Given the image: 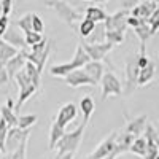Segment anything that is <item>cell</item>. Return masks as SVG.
Wrapping results in <instances>:
<instances>
[{
  "instance_id": "30bf717a",
  "label": "cell",
  "mask_w": 159,
  "mask_h": 159,
  "mask_svg": "<svg viewBox=\"0 0 159 159\" xmlns=\"http://www.w3.org/2000/svg\"><path fill=\"white\" fill-rule=\"evenodd\" d=\"M130 16V10L123 8L113 15H108L107 19L103 21L105 30H127V18Z\"/></svg>"
},
{
  "instance_id": "bcb514c9",
  "label": "cell",
  "mask_w": 159,
  "mask_h": 159,
  "mask_svg": "<svg viewBox=\"0 0 159 159\" xmlns=\"http://www.w3.org/2000/svg\"><path fill=\"white\" fill-rule=\"evenodd\" d=\"M157 159H159V156H157Z\"/></svg>"
},
{
  "instance_id": "1f68e13d",
  "label": "cell",
  "mask_w": 159,
  "mask_h": 159,
  "mask_svg": "<svg viewBox=\"0 0 159 159\" xmlns=\"http://www.w3.org/2000/svg\"><path fill=\"white\" fill-rule=\"evenodd\" d=\"M10 126L3 118H0V151L5 153V143H7V135H8Z\"/></svg>"
},
{
  "instance_id": "e0dca14e",
  "label": "cell",
  "mask_w": 159,
  "mask_h": 159,
  "mask_svg": "<svg viewBox=\"0 0 159 159\" xmlns=\"http://www.w3.org/2000/svg\"><path fill=\"white\" fill-rule=\"evenodd\" d=\"M145 129H147V116L142 115V116H137L134 119H130V121H127L124 132H127V134L134 135V137H140L142 134H145Z\"/></svg>"
},
{
  "instance_id": "836d02e7",
  "label": "cell",
  "mask_w": 159,
  "mask_h": 159,
  "mask_svg": "<svg viewBox=\"0 0 159 159\" xmlns=\"http://www.w3.org/2000/svg\"><path fill=\"white\" fill-rule=\"evenodd\" d=\"M43 38L45 37L38 32H29V34H25V43H27V46H34V45L42 42Z\"/></svg>"
},
{
  "instance_id": "277c9868",
  "label": "cell",
  "mask_w": 159,
  "mask_h": 159,
  "mask_svg": "<svg viewBox=\"0 0 159 159\" xmlns=\"http://www.w3.org/2000/svg\"><path fill=\"white\" fill-rule=\"evenodd\" d=\"M15 81H16L18 89H19V96H18V100H16V110H18V108H21L22 105L27 102L32 96L37 94L38 88L32 83V80L29 78L25 69H22V70L15 76Z\"/></svg>"
},
{
  "instance_id": "d6a6232c",
  "label": "cell",
  "mask_w": 159,
  "mask_h": 159,
  "mask_svg": "<svg viewBox=\"0 0 159 159\" xmlns=\"http://www.w3.org/2000/svg\"><path fill=\"white\" fill-rule=\"evenodd\" d=\"M148 24H150V29H151V34L154 35L157 30H159V7L154 10V13L148 18Z\"/></svg>"
},
{
  "instance_id": "83f0119b",
  "label": "cell",
  "mask_w": 159,
  "mask_h": 159,
  "mask_svg": "<svg viewBox=\"0 0 159 159\" xmlns=\"http://www.w3.org/2000/svg\"><path fill=\"white\" fill-rule=\"evenodd\" d=\"M25 72H27V75H29V78L32 80V83L40 89V83H42V72L38 70V67L34 64V62H30V61H27V64H25Z\"/></svg>"
},
{
  "instance_id": "7c38bea8",
  "label": "cell",
  "mask_w": 159,
  "mask_h": 159,
  "mask_svg": "<svg viewBox=\"0 0 159 159\" xmlns=\"http://www.w3.org/2000/svg\"><path fill=\"white\" fill-rule=\"evenodd\" d=\"M83 48L86 49V52L91 56L92 61H103L107 57V54L115 48L113 43L110 42H102V43H81Z\"/></svg>"
},
{
  "instance_id": "7a4b0ae2",
  "label": "cell",
  "mask_w": 159,
  "mask_h": 159,
  "mask_svg": "<svg viewBox=\"0 0 159 159\" xmlns=\"http://www.w3.org/2000/svg\"><path fill=\"white\" fill-rule=\"evenodd\" d=\"M46 7L54 11L62 22H65L67 25H70L73 30L78 32L76 24H80V21L83 19V15L78 10L70 7L67 2H64V0H46Z\"/></svg>"
},
{
  "instance_id": "4316f807",
  "label": "cell",
  "mask_w": 159,
  "mask_h": 159,
  "mask_svg": "<svg viewBox=\"0 0 159 159\" xmlns=\"http://www.w3.org/2000/svg\"><path fill=\"white\" fill-rule=\"evenodd\" d=\"M96 25H97L96 21H92V19H89V18L84 16L81 21H80V24H78V34L81 35L83 38H88L92 32H94Z\"/></svg>"
},
{
  "instance_id": "2e32d148",
  "label": "cell",
  "mask_w": 159,
  "mask_h": 159,
  "mask_svg": "<svg viewBox=\"0 0 159 159\" xmlns=\"http://www.w3.org/2000/svg\"><path fill=\"white\" fill-rule=\"evenodd\" d=\"M157 7H159V0H143V2L137 3L134 8L130 10V15L148 21V18L153 15Z\"/></svg>"
},
{
  "instance_id": "8d00e7d4",
  "label": "cell",
  "mask_w": 159,
  "mask_h": 159,
  "mask_svg": "<svg viewBox=\"0 0 159 159\" xmlns=\"http://www.w3.org/2000/svg\"><path fill=\"white\" fill-rule=\"evenodd\" d=\"M10 81V75L7 70V65L5 64H0V86H5Z\"/></svg>"
},
{
  "instance_id": "44dd1931",
  "label": "cell",
  "mask_w": 159,
  "mask_h": 159,
  "mask_svg": "<svg viewBox=\"0 0 159 159\" xmlns=\"http://www.w3.org/2000/svg\"><path fill=\"white\" fill-rule=\"evenodd\" d=\"M19 52L18 48H15L13 45L7 43L5 40L0 37V64H7L13 56H16Z\"/></svg>"
},
{
  "instance_id": "ab89813d",
  "label": "cell",
  "mask_w": 159,
  "mask_h": 159,
  "mask_svg": "<svg viewBox=\"0 0 159 159\" xmlns=\"http://www.w3.org/2000/svg\"><path fill=\"white\" fill-rule=\"evenodd\" d=\"M13 2L15 0H2V8H3V15H7V16H10L11 15V11H13Z\"/></svg>"
},
{
  "instance_id": "b9f144b4",
  "label": "cell",
  "mask_w": 159,
  "mask_h": 159,
  "mask_svg": "<svg viewBox=\"0 0 159 159\" xmlns=\"http://www.w3.org/2000/svg\"><path fill=\"white\" fill-rule=\"evenodd\" d=\"M116 156H119L118 153H113V154H110V156H107V157H103V159H116Z\"/></svg>"
},
{
  "instance_id": "d590c367",
  "label": "cell",
  "mask_w": 159,
  "mask_h": 159,
  "mask_svg": "<svg viewBox=\"0 0 159 159\" xmlns=\"http://www.w3.org/2000/svg\"><path fill=\"white\" fill-rule=\"evenodd\" d=\"M25 151H27V140H25L15 153H11V159H25Z\"/></svg>"
},
{
  "instance_id": "7bdbcfd3",
  "label": "cell",
  "mask_w": 159,
  "mask_h": 159,
  "mask_svg": "<svg viewBox=\"0 0 159 159\" xmlns=\"http://www.w3.org/2000/svg\"><path fill=\"white\" fill-rule=\"evenodd\" d=\"M105 2H108V0H94V3L100 5V3H105Z\"/></svg>"
},
{
  "instance_id": "ba28073f",
  "label": "cell",
  "mask_w": 159,
  "mask_h": 159,
  "mask_svg": "<svg viewBox=\"0 0 159 159\" xmlns=\"http://www.w3.org/2000/svg\"><path fill=\"white\" fill-rule=\"evenodd\" d=\"M124 73H126V88H124V94H130V92L139 86L140 67H139V64H137V56H129V57L126 59Z\"/></svg>"
},
{
  "instance_id": "f546056e",
  "label": "cell",
  "mask_w": 159,
  "mask_h": 159,
  "mask_svg": "<svg viewBox=\"0 0 159 159\" xmlns=\"http://www.w3.org/2000/svg\"><path fill=\"white\" fill-rule=\"evenodd\" d=\"M16 25L24 32V34H29V32H34V27H32V13H25L24 16H21L18 21H16Z\"/></svg>"
},
{
  "instance_id": "ac0fdd59",
  "label": "cell",
  "mask_w": 159,
  "mask_h": 159,
  "mask_svg": "<svg viewBox=\"0 0 159 159\" xmlns=\"http://www.w3.org/2000/svg\"><path fill=\"white\" fill-rule=\"evenodd\" d=\"M134 34H135V37L140 40V52H147V42L153 37L148 21L143 22V24H140L139 27H135V29H134Z\"/></svg>"
},
{
  "instance_id": "f6af8a7d",
  "label": "cell",
  "mask_w": 159,
  "mask_h": 159,
  "mask_svg": "<svg viewBox=\"0 0 159 159\" xmlns=\"http://www.w3.org/2000/svg\"><path fill=\"white\" fill-rule=\"evenodd\" d=\"M84 2H94V0H84Z\"/></svg>"
},
{
  "instance_id": "603a6c76",
  "label": "cell",
  "mask_w": 159,
  "mask_h": 159,
  "mask_svg": "<svg viewBox=\"0 0 159 159\" xmlns=\"http://www.w3.org/2000/svg\"><path fill=\"white\" fill-rule=\"evenodd\" d=\"M64 134H65V127L59 126L56 121L52 123L51 124V129H49V143H48V148L49 150H56V145L62 139Z\"/></svg>"
},
{
  "instance_id": "e575fe53",
  "label": "cell",
  "mask_w": 159,
  "mask_h": 159,
  "mask_svg": "<svg viewBox=\"0 0 159 159\" xmlns=\"http://www.w3.org/2000/svg\"><path fill=\"white\" fill-rule=\"evenodd\" d=\"M32 27H34V32H38V34H42L45 29V24L37 13H32Z\"/></svg>"
},
{
  "instance_id": "7402d4cb",
  "label": "cell",
  "mask_w": 159,
  "mask_h": 159,
  "mask_svg": "<svg viewBox=\"0 0 159 159\" xmlns=\"http://www.w3.org/2000/svg\"><path fill=\"white\" fill-rule=\"evenodd\" d=\"M80 110H81V113H83V121L89 123L92 113H94V110H96V103H94V100H92L91 96H84L81 100H80Z\"/></svg>"
},
{
  "instance_id": "5b68a950",
  "label": "cell",
  "mask_w": 159,
  "mask_h": 159,
  "mask_svg": "<svg viewBox=\"0 0 159 159\" xmlns=\"http://www.w3.org/2000/svg\"><path fill=\"white\" fill-rule=\"evenodd\" d=\"M51 48H52V42L45 37L40 43L30 46V51H27V59L37 65L40 72H43V69H45V64L49 57Z\"/></svg>"
},
{
  "instance_id": "484cf974",
  "label": "cell",
  "mask_w": 159,
  "mask_h": 159,
  "mask_svg": "<svg viewBox=\"0 0 159 159\" xmlns=\"http://www.w3.org/2000/svg\"><path fill=\"white\" fill-rule=\"evenodd\" d=\"M84 16L92 19V21H96V22H103L105 19H107V13H105L100 7H96V5H92V7H88L84 10Z\"/></svg>"
},
{
  "instance_id": "f35d334b",
  "label": "cell",
  "mask_w": 159,
  "mask_h": 159,
  "mask_svg": "<svg viewBox=\"0 0 159 159\" xmlns=\"http://www.w3.org/2000/svg\"><path fill=\"white\" fill-rule=\"evenodd\" d=\"M143 22H147V19H142V18L132 16V15L127 18V25H129V27H132V29L139 27V25H140V24H143Z\"/></svg>"
},
{
  "instance_id": "9c48e42d",
  "label": "cell",
  "mask_w": 159,
  "mask_h": 159,
  "mask_svg": "<svg viewBox=\"0 0 159 159\" xmlns=\"http://www.w3.org/2000/svg\"><path fill=\"white\" fill-rule=\"evenodd\" d=\"M29 135H30V129H21L18 126L10 127L7 135V143H5V153L8 154L15 153L25 140H29Z\"/></svg>"
},
{
  "instance_id": "5bb4252c",
  "label": "cell",
  "mask_w": 159,
  "mask_h": 159,
  "mask_svg": "<svg viewBox=\"0 0 159 159\" xmlns=\"http://www.w3.org/2000/svg\"><path fill=\"white\" fill-rule=\"evenodd\" d=\"M76 115H78V107L73 102H67V103H64L62 107L59 108V113H57L54 121L59 126H62V127H67L72 121L76 119Z\"/></svg>"
},
{
  "instance_id": "52a82bcc",
  "label": "cell",
  "mask_w": 159,
  "mask_h": 159,
  "mask_svg": "<svg viewBox=\"0 0 159 159\" xmlns=\"http://www.w3.org/2000/svg\"><path fill=\"white\" fill-rule=\"evenodd\" d=\"M116 145H118V132L115 130V132H111L108 137H105L96 147V150L92 151L86 159H103V157H107V156H110L113 153H118Z\"/></svg>"
},
{
  "instance_id": "4fadbf2b",
  "label": "cell",
  "mask_w": 159,
  "mask_h": 159,
  "mask_svg": "<svg viewBox=\"0 0 159 159\" xmlns=\"http://www.w3.org/2000/svg\"><path fill=\"white\" fill-rule=\"evenodd\" d=\"M7 43H10V45H13L15 48H18V49H25L27 48V43H25V34L18 27L16 24H10V27H8V30L5 32V35L2 37Z\"/></svg>"
},
{
  "instance_id": "cb8c5ba5",
  "label": "cell",
  "mask_w": 159,
  "mask_h": 159,
  "mask_svg": "<svg viewBox=\"0 0 159 159\" xmlns=\"http://www.w3.org/2000/svg\"><path fill=\"white\" fill-rule=\"evenodd\" d=\"M147 148H148V142H147V137H137L134 142H132L130 148H129V153L135 154V156H140V157H145L147 154Z\"/></svg>"
},
{
  "instance_id": "74e56055",
  "label": "cell",
  "mask_w": 159,
  "mask_h": 159,
  "mask_svg": "<svg viewBox=\"0 0 159 159\" xmlns=\"http://www.w3.org/2000/svg\"><path fill=\"white\" fill-rule=\"evenodd\" d=\"M8 27H10V16L3 15L2 18H0V37L5 35V32L8 30Z\"/></svg>"
},
{
  "instance_id": "d6986e66",
  "label": "cell",
  "mask_w": 159,
  "mask_h": 159,
  "mask_svg": "<svg viewBox=\"0 0 159 159\" xmlns=\"http://www.w3.org/2000/svg\"><path fill=\"white\" fill-rule=\"evenodd\" d=\"M83 69L86 70V73L94 80L97 84L100 83V80H102V76L105 73V67H103V64L100 61H89Z\"/></svg>"
},
{
  "instance_id": "f1b7e54d",
  "label": "cell",
  "mask_w": 159,
  "mask_h": 159,
  "mask_svg": "<svg viewBox=\"0 0 159 159\" xmlns=\"http://www.w3.org/2000/svg\"><path fill=\"white\" fill-rule=\"evenodd\" d=\"M126 38V30H105V40L110 43L116 45H121Z\"/></svg>"
},
{
  "instance_id": "8992f818",
  "label": "cell",
  "mask_w": 159,
  "mask_h": 159,
  "mask_svg": "<svg viewBox=\"0 0 159 159\" xmlns=\"http://www.w3.org/2000/svg\"><path fill=\"white\" fill-rule=\"evenodd\" d=\"M100 86H102V100H107L110 96H123L124 94V88L123 83L119 81V78L113 72H105L102 80H100Z\"/></svg>"
},
{
  "instance_id": "60d3db41",
  "label": "cell",
  "mask_w": 159,
  "mask_h": 159,
  "mask_svg": "<svg viewBox=\"0 0 159 159\" xmlns=\"http://www.w3.org/2000/svg\"><path fill=\"white\" fill-rule=\"evenodd\" d=\"M73 156H75V153H65L61 159H73Z\"/></svg>"
},
{
  "instance_id": "9a60e30c",
  "label": "cell",
  "mask_w": 159,
  "mask_h": 159,
  "mask_svg": "<svg viewBox=\"0 0 159 159\" xmlns=\"http://www.w3.org/2000/svg\"><path fill=\"white\" fill-rule=\"evenodd\" d=\"M27 51L25 49H19V52L16 56H13L5 65H7V70H8V75H10V80H15V76L25 67L27 64Z\"/></svg>"
},
{
  "instance_id": "8fae6325",
  "label": "cell",
  "mask_w": 159,
  "mask_h": 159,
  "mask_svg": "<svg viewBox=\"0 0 159 159\" xmlns=\"http://www.w3.org/2000/svg\"><path fill=\"white\" fill-rule=\"evenodd\" d=\"M65 80V83H67V86L70 88H81V86H91V88H94L97 83L92 80L84 69H76L73 70L72 73H69L67 76L64 78Z\"/></svg>"
},
{
  "instance_id": "3957f363",
  "label": "cell",
  "mask_w": 159,
  "mask_h": 159,
  "mask_svg": "<svg viewBox=\"0 0 159 159\" xmlns=\"http://www.w3.org/2000/svg\"><path fill=\"white\" fill-rule=\"evenodd\" d=\"M88 123H81L75 130L72 132H65L62 135V139L57 142L56 145V159H61L65 153H76L80 143H81V139H83V134H84V129H86Z\"/></svg>"
},
{
  "instance_id": "ffe728a7",
  "label": "cell",
  "mask_w": 159,
  "mask_h": 159,
  "mask_svg": "<svg viewBox=\"0 0 159 159\" xmlns=\"http://www.w3.org/2000/svg\"><path fill=\"white\" fill-rule=\"evenodd\" d=\"M156 75V65L153 61H150L143 69H140V75H139V86H147L148 83L153 81V78Z\"/></svg>"
},
{
  "instance_id": "6da1fadb",
  "label": "cell",
  "mask_w": 159,
  "mask_h": 159,
  "mask_svg": "<svg viewBox=\"0 0 159 159\" xmlns=\"http://www.w3.org/2000/svg\"><path fill=\"white\" fill-rule=\"evenodd\" d=\"M92 61L91 56L86 52V49L83 48V45L80 43L75 49V54H73V59L70 62H64V64H56V65H52V67L49 69V73L52 76H56V78H65L69 73H72L73 70L76 69H83L84 65Z\"/></svg>"
},
{
  "instance_id": "ee69618b",
  "label": "cell",
  "mask_w": 159,
  "mask_h": 159,
  "mask_svg": "<svg viewBox=\"0 0 159 159\" xmlns=\"http://www.w3.org/2000/svg\"><path fill=\"white\" fill-rule=\"evenodd\" d=\"M3 16V8H2V3H0V18Z\"/></svg>"
},
{
  "instance_id": "4dcf8cb0",
  "label": "cell",
  "mask_w": 159,
  "mask_h": 159,
  "mask_svg": "<svg viewBox=\"0 0 159 159\" xmlns=\"http://www.w3.org/2000/svg\"><path fill=\"white\" fill-rule=\"evenodd\" d=\"M38 116L37 115H21L18 119V127L21 129H30L34 124H37Z\"/></svg>"
},
{
  "instance_id": "d4e9b609",
  "label": "cell",
  "mask_w": 159,
  "mask_h": 159,
  "mask_svg": "<svg viewBox=\"0 0 159 159\" xmlns=\"http://www.w3.org/2000/svg\"><path fill=\"white\" fill-rule=\"evenodd\" d=\"M0 118H3L10 127H15V126H18V119H19V116L15 113V108L8 107L7 103L0 107Z\"/></svg>"
}]
</instances>
